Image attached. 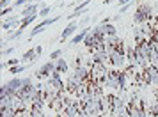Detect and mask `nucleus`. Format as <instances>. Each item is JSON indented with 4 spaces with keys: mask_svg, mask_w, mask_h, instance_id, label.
<instances>
[{
    "mask_svg": "<svg viewBox=\"0 0 158 117\" xmlns=\"http://www.w3.org/2000/svg\"><path fill=\"white\" fill-rule=\"evenodd\" d=\"M2 29H4V32H11V27H9V23H7V22L2 23Z\"/></svg>",
    "mask_w": 158,
    "mask_h": 117,
    "instance_id": "c85d7f7f",
    "label": "nucleus"
},
{
    "mask_svg": "<svg viewBox=\"0 0 158 117\" xmlns=\"http://www.w3.org/2000/svg\"><path fill=\"white\" fill-rule=\"evenodd\" d=\"M133 6H139V4H137V2H128V4H124V6H123V7L119 9V14L123 16L124 13H128V11H130L131 7H133Z\"/></svg>",
    "mask_w": 158,
    "mask_h": 117,
    "instance_id": "412c9836",
    "label": "nucleus"
},
{
    "mask_svg": "<svg viewBox=\"0 0 158 117\" xmlns=\"http://www.w3.org/2000/svg\"><path fill=\"white\" fill-rule=\"evenodd\" d=\"M9 2H15V0H0V6H2V9H6L9 6Z\"/></svg>",
    "mask_w": 158,
    "mask_h": 117,
    "instance_id": "cd10ccee",
    "label": "nucleus"
},
{
    "mask_svg": "<svg viewBox=\"0 0 158 117\" xmlns=\"http://www.w3.org/2000/svg\"><path fill=\"white\" fill-rule=\"evenodd\" d=\"M13 6H11V7H6V9H2V16H7V14H11V13H13Z\"/></svg>",
    "mask_w": 158,
    "mask_h": 117,
    "instance_id": "bb28decb",
    "label": "nucleus"
},
{
    "mask_svg": "<svg viewBox=\"0 0 158 117\" xmlns=\"http://www.w3.org/2000/svg\"><path fill=\"white\" fill-rule=\"evenodd\" d=\"M100 27L105 32V36H114V34H117V29L114 27V23H100Z\"/></svg>",
    "mask_w": 158,
    "mask_h": 117,
    "instance_id": "2eb2a0df",
    "label": "nucleus"
},
{
    "mask_svg": "<svg viewBox=\"0 0 158 117\" xmlns=\"http://www.w3.org/2000/svg\"><path fill=\"white\" fill-rule=\"evenodd\" d=\"M22 83H23V78H11L9 82H6V85H7V96H16L18 94V91L22 89Z\"/></svg>",
    "mask_w": 158,
    "mask_h": 117,
    "instance_id": "6e6552de",
    "label": "nucleus"
},
{
    "mask_svg": "<svg viewBox=\"0 0 158 117\" xmlns=\"http://www.w3.org/2000/svg\"><path fill=\"white\" fill-rule=\"evenodd\" d=\"M87 22H89V16H84V18L78 22V27H82V29H84V27L87 25Z\"/></svg>",
    "mask_w": 158,
    "mask_h": 117,
    "instance_id": "a878e982",
    "label": "nucleus"
},
{
    "mask_svg": "<svg viewBox=\"0 0 158 117\" xmlns=\"http://www.w3.org/2000/svg\"><path fill=\"white\" fill-rule=\"evenodd\" d=\"M37 57H39V55H37L36 48H30V50H27V51L22 55V64H23V62H34Z\"/></svg>",
    "mask_w": 158,
    "mask_h": 117,
    "instance_id": "f8f14e48",
    "label": "nucleus"
},
{
    "mask_svg": "<svg viewBox=\"0 0 158 117\" xmlns=\"http://www.w3.org/2000/svg\"><path fill=\"white\" fill-rule=\"evenodd\" d=\"M53 71H55V60H48V62H44L43 66L36 71V76L39 78V80L50 78L52 75H53Z\"/></svg>",
    "mask_w": 158,
    "mask_h": 117,
    "instance_id": "7ed1b4c3",
    "label": "nucleus"
},
{
    "mask_svg": "<svg viewBox=\"0 0 158 117\" xmlns=\"http://www.w3.org/2000/svg\"><path fill=\"white\" fill-rule=\"evenodd\" d=\"M52 13V7H43L39 11V18H44V16H48Z\"/></svg>",
    "mask_w": 158,
    "mask_h": 117,
    "instance_id": "b1692460",
    "label": "nucleus"
},
{
    "mask_svg": "<svg viewBox=\"0 0 158 117\" xmlns=\"http://www.w3.org/2000/svg\"><path fill=\"white\" fill-rule=\"evenodd\" d=\"M25 69H27V66H25V64H18V66L9 67V73H11V75H18V73H23Z\"/></svg>",
    "mask_w": 158,
    "mask_h": 117,
    "instance_id": "6ab92c4d",
    "label": "nucleus"
},
{
    "mask_svg": "<svg viewBox=\"0 0 158 117\" xmlns=\"http://www.w3.org/2000/svg\"><path fill=\"white\" fill-rule=\"evenodd\" d=\"M153 94H155V99H156V101H158V89H156V91H155V92H153Z\"/></svg>",
    "mask_w": 158,
    "mask_h": 117,
    "instance_id": "7c9ffc66",
    "label": "nucleus"
},
{
    "mask_svg": "<svg viewBox=\"0 0 158 117\" xmlns=\"http://www.w3.org/2000/svg\"><path fill=\"white\" fill-rule=\"evenodd\" d=\"M77 29H78V22H75V20H73V22L68 23L64 29H62V34H60V43H66V39H71V37L75 36Z\"/></svg>",
    "mask_w": 158,
    "mask_h": 117,
    "instance_id": "0eeeda50",
    "label": "nucleus"
},
{
    "mask_svg": "<svg viewBox=\"0 0 158 117\" xmlns=\"http://www.w3.org/2000/svg\"><path fill=\"white\" fill-rule=\"evenodd\" d=\"M68 60H66V58H57V60H55V69H57L59 73L62 75V73H66V71H68Z\"/></svg>",
    "mask_w": 158,
    "mask_h": 117,
    "instance_id": "dca6fc26",
    "label": "nucleus"
},
{
    "mask_svg": "<svg viewBox=\"0 0 158 117\" xmlns=\"http://www.w3.org/2000/svg\"><path fill=\"white\" fill-rule=\"evenodd\" d=\"M80 85H82V82L75 80V78H73L71 75L68 76V80H66V91H68V92H71V94H75V92L78 91V87H80Z\"/></svg>",
    "mask_w": 158,
    "mask_h": 117,
    "instance_id": "9d476101",
    "label": "nucleus"
},
{
    "mask_svg": "<svg viewBox=\"0 0 158 117\" xmlns=\"http://www.w3.org/2000/svg\"><path fill=\"white\" fill-rule=\"evenodd\" d=\"M39 2H43V0H36V4H39Z\"/></svg>",
    "mask_w": 158,
    "mask_h": 117,
    "instance_id": "2f4dec72",
    "label": "nucleus"
},
{
    "mask_svg": "<svg viewBox=\"0 0 158 117\" xmlns=\"http://www.w3.org/2000/svg\"><path fill=\"white\" fill-rule=\"evenodd\" d=\"M91 30H93V29H91ZM94 44H96V37H94L93 34L89 32V34H87V37L84 39V46L89 50V48H94Z\"/></svg>",
    "mask_w": 158,
    "mask_h": 117,
    "instance_id": "a211bd4d",
    "label": "nucleus"
},
{
    "mask_svg": "<svg viewBox=\"0 0 158 117\" xmlns=\"http://www.w3.org/2000/svg\"><path fill=\"white\" fill-rule=\"evenodd\" d=\"M110 64L115 67V69H123L124 67V64H126V53L124 51H119V50H115L112 55H110Z\"/></svg>",
    "mask_w": 158,
    "mask_h": 117,
    "instance_id": "39448f33",
    "label": "nucleus"
},
{
    "mask_svg": "<svg viewBox=\"0 0 158 117\" xmlns=\"http://www.w3.org/2000/svg\"><path fill=\"white\" fill-rule=\"evenodd\" d=\"M107 44L114 46V48H119V46H123V44H124V41H123L117 34H114V36H107Z\"/></svg>",
    "mask_w": 158,
    "mask_h": 117,
    "instance_id": "4468645a",
    "label": "nucleus"
},
{
    "mask_svg": "<svg viewBox=\"0 0 158 117\" xmlns=\"http://www.w3.org/2000/svg\"><path fill=\"white\" fill-rule=\"evenodd\" d=\"M22 34H23V29H16L13 34H9V41H15V39H18Z\"/></svg>",
    "mask_w": 158,
    "mask_h": 117,
    "instance_id": "5701e85b",
    "label": "nucleus"
},
{
    "mask_svg": "<svg viewBox=\"0 0 158 117\" xmlns=\"http://www.w3.org/2000/svg\"><path fill=\"white\" fill-rule=\"evenodd\" d=\"M130 117H148V112L139 107V108H135L133 112H130Z\"/></svg>",
    "mask_w": 158,
    "mask_h": 117,
    "instance_id": "aec40b11",
    "label": "nucleus"
},
{
    "mask_svg": "<svg viewBox=\"0 0 158 117\" xmlns=\"http://www.w3.org/2000/svg\"><path fill=\"white\" fill-rule=\"evenodd\" d=\"M37 13V4H27L25 7L22 9V18H27V16H32Z\"/></svg>",
    "mask_w": 158,
    "mask_h": 117,
    "instance_id": "ddd939ff",
    "label": "nucleus"
},
{
    "mask_svg": "<svg viewBox=\"0 0 158 117\" xmlns=\"http://www.w3.org/2000/svg\"><path fill=\"white\" fill-rule=\"evenodd\" d=\"M71 76L75 78V80H78V82H87L89 80V76H91V67H87V66H75V69H73V73Z\"/></svg>",
    "mask_w": 158,
    "mask_h": 117,
    "instance_id": "20e7f679",
    "label": "nucleus"
},
{
    "mask_svg": "<svg viewBox=\"0 0 158 117\" xmlns=\"http://www.w3.org/2000/svg\"><path fill=\"white\" fill-rule=\"evenodd\" d=\"M112 2H117V0H103V4H107V6L108 4H112Z\"/></svg>",
    "mask_w": 158,
    "mask_h": 117,
    "instance_id": "c756f323",
    "label": "nucleus"
},
{
    "mask_svg": "<svg viewBox=\"0 0 158 117\" xmlns=\"http://www.w3.org/2000/svg\"><path fill=\"white\" fill-rule=\"evenodd\" d=\"M140 73H142V85H156L158 87V67L148 66Z\"/></svg>",
    "mask_w": 158,
    "mask_h": 117,
    "instance_id": "f03ea898",
    "label": "nucleus"
},
{
    "mask_svg": "<svg viewBox=\"0 0 158 117\" xmlns=\"http://www.w3.org/2000/svg\"><path fill=\"white\" fill-rule=\"evenodd\" d=\"M151 16H153V6H151V2H140L137 6V11L133 13V23L135 25L149 23Z\"/></svg>",
    "mask_w": 158,
    "mask_h": 117,
    "instance_id": "f257e3e1",
    "label": "nucleus"
},
{
    "mask_svg": "<svg viewBox=\"0 0 158 117\" xmlns=\"http://www.w3.org/2000/svg\"><path fill=\"white\" fill-rule=\"evenodd\" d=\"M62 53H64V50H62V48H59V50H53V51L50 53V58H52V60H57V58L62 57Z\"/></svg>",
    "mask_w": 158,
    "mask_h": 117,
    "instance_id": "4be33fe9",
    "label": "nucleus"
},
{
    "mask_svg": "<svg viewBox=\"0 0 158 117\" xmlns=\"http://www.w3.org/2000/svg\"><path fill=\"white\" fill-rule=\"evenodd\" d=\"M60 18H62V16H53V18H44L43 22H41V23H37L36 27H34V29L30 30V36H29V37H34V36H37L39 32H43V29H44V27H48V25H53V23H57L59 20H60Z\"/></svg>",
    "mask_w": 158,
    "mask_h": 117,
    "instance_id": "423d86ee",
    "label": "nucleus"
},
{
    "mask_svg": "<svg viewBox=\"0 0 158 117\" xmlns=\"http://www.w3.org/2000/svg\"><path fill=\"white\" fill-rule=\"evenodd\" d=\"M16 50V46H11V48H6V50H2V57H7V55H11L13 51Z\"/></svg>",
    "mask_w": 158,
    "mask_h": 117,
    "instance_id": "393cba45",
    "label": "nucleus"
},
{
    "mask_svg": "<svg viewBox=\"0 0 158 117\" xmlns=\"http://www.w3.org/2000/svg\"><path fill=\"white\" fill-rule=\"evenodd\" d=\"M89 4H91V0H82V2H78V4H77V7H75V11H73L69 16H66V18H68L69 22H73L75 18H80V16L85 13V9L89 7Z\"/></svg>",
    "mask_w": 158,
    "mask_h": 117,
    "instance_id": "1a4fd4ad",
    "label": "nucleus"
},
{
    "mask_svg": "<svg viewBox=\"0 0 158 117\" xmlns=\"http://www.w3.org/2000/svg\"><path fill=\"white\" fill-rule=\"evenodd\" d=\"M89 32H91V29H89V27H84V29L80 30L77 36L71 37V46H75V44H78V43H84V39L87 37V34H89Z\"/></svg>",
    "mask_w": 158,
    "mask_h": 117,
    "instance_id": "9b49d317",
    "label": "nucleus"
},
{
    "mask_svg": "<svg viewBox=\"0 0 158 117\" xmlns=\"http://www.w3.org/2000/svg\"><path fill=\"white\" fill-rule=\"evenodd\" d=\"M133 39H135V44H140V43H144V41H148L146 36H144L142 29H135L133 30Z\"/></svg>",
    "mask_w": 158,
    "mask_h": 117,
    "instance_id": "f3484780",
    "label": "nucleus"
}]
</instances>
